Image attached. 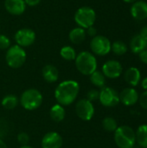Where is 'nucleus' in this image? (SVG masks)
I'll return each mask as SVG.
<instances>
[{
	"label": "nucleus",
	"instance_id": "f257e3e1",
	"mask_svg": "<svg viewBox=\"0 0 147 148\" xmlns=\"http://www.w3.org/2000/svg\"><path fill=\"white\" fill-rule=\"evenodd\" d=\"M80 91L79 83L73 80H68L61 82L55 90V97L58 104L68 106L77 98Z\"/></svg>",
	"mask_w": 147,
	"mask_h": 148
},
{
	"label": "nucleus",
	"instance_id": "f03ea898",
	"mask_svg": "<svg viewBox=\"0 0 147 148\" xmlns=\"http://www.w3.org/2000/svg\"><path fill=\"white\" fill-rule=\"evenodd\" d=\"M114 141L119 148H133L136 143L135 131L129 126H121L114 132Z\"/></svg>",
	"mask_w": 147,
	"mask_h": 148
},
{
	"label": "nucleus",
	"instance_id": "7ed1b4c3",
	"mask_svg": "<svg viewBox=\"0 0 147 148\" xmlns=\"http://www.w3.org/2000/svg\"><path fill=\"white\" fill-rule=\"evenodd\" d=\"M75 66L78 71L82 75H90L97 70V61L92 53L88 51H82L76 56Z\"/></svg>",
	"mask_w": 147,
	"mask_h": 148
},
{
	"label": "nucleus",
	"instance_id": "20e7f679",
	"mask_svg": "<svg viewBox=\"0 0 147 148\" xmlns=\"http://www.w3.org/2000/svg\"><path fill=\"white\" fill-rule=\"evenodd\" d=\"M21 105L26 110L37 109L42 103V95L40 91L35 88H29L25 90L20 98Z\"/></svg>",
	"mask_w": 147,
	"mask_h": 148
},
{
	"label": "nucleus",
	"instance_id": "39448f33",
	"mask_svg": "<svg viewBox=\"0 0 147 148\" xmlns=\"http://www.w3.org/2000/svg\"><path fill=\"white\" fill-rule=\"evenodd\" d=\"M5 60L8 66L12 69H18L22 67L26 61V52L22 47L14 45L8 49Z\"/></svg>",
	"mask_w": 147,
	"mask_h": 148
},
{
	"label": "nucleus",
	"instance_id": "423d86ee",
	"mask_svg": "<svg viewBox=\"0 0 147 148\" xmlns=\"http://www.w3.org/2000/svg\"><path fill=\"white\" fill-rule=\"evenodd\" d=\"M96 19L95 11L88 6L81 7L77 10L75 14V23L82 29H88L94 25Z\"/></svg>",
	"mask_w": 147,
	"mask_h": 148
},
{
	"label": "nucleus",
	"instance_id": "0eeeda50",
	"mask_svg": "<svg viewBox=\"0 0 147 148\" xmlns=\"http://www.w3.org/2000/svg\"><path fill=\"white\" fill-rule=\"evenodd\" d=\"M99 101L107 108H113L117 106L120 101V94L113 88L104 87L100 91Z\"/></svg>",
	"mask_w": 147,
	"mask_h": 148
},
{
	"label": "nucleus",
	"instance_id": "6e6552de",
	"mask_svg": "<svg viewBox=\"0 0 147 148\" xmlns=\"http://www.w3.org/2000/svg\"><path fill=\"white\" fill-rule=\"evenodd\" d=\"M90 48L93 53L102 56L111 51V42L108 38L103 36H95L90 42Z\"/></svg>",
	"mask_w": 147,
	"mask_h": 148
},
{
	"label": "nucleus",
	"instance_id": "1a4fd4ad",
	"mask_svg": "<svg viewBox=\"0 0 147 148\" xmlns=\"http://www.w3.org/2000/svg\"><path fill=\"white\" fill-rule=\"evenodd\" d=\"M75 112L81 120L88 121L94 117V108L91 101L87 99H81L78 101L75 105Z\"/></svg>",
	"mask_w": 147,
	"mask_h": 148
},
{
	"label": "nucleus",
	"instance_id": "9d476101",
	"mask_svg": "<svg viewBox=\"0 0 147 148\" xmlns=\"http://www.w3.org/2000/svg\"><path fill=\"white\" fill-rule=\"evenodd\" d=\"M15 40L18 46L28 47L34 43L36 33L29 29H21L15 34Z\"/></svg>",
	"mask_w": 147,
	"mask_h": 148
},
{
	"label": "nucleus",
	"instance_id": "9b49d317",
	"mask_svg": "<svg viewBox=\"0 0 147 148\" xmlns=\"http://www.w3.org/2000/svg\"><path fill=\"white\" fill-rule=\"evenodd\" d=\"M122 66L120 62L115 60H110L105 62L102 66L103 75L110 79H116L122 74Z\"/></svg>",
	"mask_w": 147,
	"mask_h": 148
},
{
	"label": "nucleus",
	"instance_id": "f8f14e48",
	"mask_svg": "<svg viewBox=\"0 0 147 148\" xmlns=\"http://www.w3.org/2000/svg\"><path fill=\"white\" fill-rule=\"evenodd\" d=\"M41 144L42 148H61L62 147L63 140L58 133L49 132L42 137Z\"/></svg>",
	"mask_w": 147,
	"mask_h": 148
},
{
	"label": "nucleus",
	"instance_id": "ddd939ff",
	"mask_svg": "<svg viewBox=\"0 0 147 148\" xmlns=\"http://www.w3.org/2000/svg\"><path fill=\"white\" fill-rule=\"evenodd\" d=\"M139 94L133 88H126L120 93V101L126 106H133L139 101Z\"/></svg>",
	"mask_w": 147,
	"mask_h": 148
},
{
	"label": "nucleus",
	"instance_id": "4468645a",
	"mask_svg": "<svg viewBox=\"0 0 147 148\" xmlns=\"http://www.w3.org/2000/svg\"><path fill=\"white\" fill-rule=\"evenodd\" d=\"M4 6L10 14L18 16L24 12L26 3L24 0H5Z\"/></svg>",
	"mask_w": 147,
	"mask_h": 148
},
{
	"label": "nucleus",
	"instance_id": "2eb2a0df",
	"mask_svg": "<svg viewBox=\"0 0 147 148\" xmlns=\"http://www.w3.org/2000/svg\"><path fill=\"white\" fill-rule=\"evenodd\" d=\"M131 14L136 20H144L147 18L146 2L136 1L131 8Z\"/></svg>",
	"mask_w": 147,
	"mask_h": 148
},
{
	"label": "nucleus",
	"instance_id": "dca6fc26",
	"mask_svg": "<svg viewBox=\"0 0 147 148\" xmlns=\"http://www.w3.org/2000/svg\"><path fill=\"white\" fill-rule=\"evenodd\" d=\"M125 81L127 84H129L132 87H136L139 85L140 80H141V74L140 71L134 67L129 68L124 75Z\"/></svg>",
	"mask_w": 147,
	"mask_h": 148
},
{
	"label": "nucleus",
	"instance_id": "f3484780",
	"mask_svg": "<svg viewBox=\"0 0 147 148\" xmlns=\"http://www.w3.org/2000/svg\"><path fill=\"white\" fill-rule=\"evenodd\" d=\"M42 76L47 82L53 83L58 80L59 72L54 65H46L42 69Z\"/></svg>",
	"mask_w": 147,
	"mask_h": 148
},
{
	"label": "nucleus",
	"instance_id": "a211bd4d",
	"mask_svg": "<svg viewBox=\"0 0 147 148\" xmlns=\"http://www.w3.org/2000/svg\"><path fill=\"white\" fill-rule=\"evenodd\" d=\"M130 48L133 53L139 54L141 51H143L147 48V41L140 35H137L133 37L130 43Z\"/></svg>",
	"mask_w": 147,
	"mask_h": 148
},
{
	"label": "nucleus",
	"instance_id": "6ab92c4d",
	"mask_svg": "<svg viewBox=\"0 0 147 148\" xmlns=\"http://www.w3.org/2000/svg\"><path fill=\"white\" fill-rule=\"evenodd\" d=\"M136 142L141 148H147V125H140L136 131Z\"/></svg>",
	"mask_w": 147,
	"mask_h": 148
},
{
	"label": "nucleus",
	"instance_id": "aec40b11",
	"mask_svg": "<svg viewBox=\"0 0 147 148\" xmlns=\"http://www.w3.org/2000/svg\"><path fill=\"white\" fill-rule=\"evenodd\" d=\"M65 109L63 106L60 104H55L54 105L49 111V115L50 118L55 121V122H61L64 120L65 118Z\"/></svg>",
	"mask_w": 147,
	"mask_h": 148
},
{
	"label": "nucleus",
	"instance_id": "412c9836",
	"mask_svg": "<svg viewBox=\"0 0 147 148\" xmlns=\"http://www.w3.org/2000/svg\"><path fill=\"white\" fill-rule=\"evenodd\" d=\"M69 39L70 41L75 43V44H80L81 43L85 38H86V32L84 29L79 27V28H75L69 32Z\"/></svg>",
	"mask_w": 147,
	"mask_h": 148
},
{
	"label": "nucleus",
	"instance_id": "4be33fe9",
	"mask_svg": "<svg viewBox=\"0 0 147 148\" xmlns=\"http://www.w3.org/2000/svg\"><path fill=\"white\" fill-rule=\"evenodd\" d=\"M90 82L94 86L102 88L105 87L106 84V76L103 75L101 71L95 70L94 73L90 75Z\"/></svg>",
	"mask_w": 147,
	"mask_h": 148
},
{
	"label": "nucleus",
	"instance_id": "5701e85b",
	"mask_svg": "<svg viewBox=\"0 0 147 148\" xmlns=\"http://www.w3.org/2000/svg\"><path fill=\"white\" fill-rule=\"evenodd\" d=\"M18 104V99L13 95H8L4 96L2 100V106L8 110L14 109Z\"/></svg>",
	"mask_w": 147,
	"mask_h": 148
},
{
	"label": "nucleus",
	"instance_id": "b1692460",
	"mask_svg": "<svg viewBox=\"0 0 147 148\" xmlns=\"http://www.w3.org/2000/svg\"><path fill=\"white\" fill-rule=\"evenodd\" d=\"M60 55L66 61H73V60H75V58H76V52L70 46L62 47L61 49Z\"/></svg>",
	"mask_w": 147,
	"mask_h": 148
},
{
	"label": "nucleus",
	"instance_id": "393cba45",
	"mask_svg": "<svg viewBox=\"0 0 147 148\" xmlns=\"http://www.w3.org/2000/svg\"><path fill=\"white\" fill-rule=\"evenodd\" d=\"M111 50H113V52L117 56H122L126 53L127 46L122 41H116L111 44Z\"/></svg>",
	"mask_w": 147,
	"mask_h": 148
},
{
	"label": "nucleus",
	"instance_id": "a878e982",
	"mask_svg": "<svg viewBox=\"0 0 147 148\" xmlns=\"http://www.w3.org/2000/svg\"><path fill=\"white\" fill-rule=\"evenodd\" d=\"M102 127L107 132H115V130L118 128V124L114 118L106 117L102 121Z\"/></svg>",
	"mask_w": 147,
	"mask_h": 148
},
{
	"label": "nucleus",
	"instance_id": "bb28decb",
	"mask_svg": "<svg viewBox=\"0 0 147 148\" xmlns=\"http://www.w3.org/2000/svg\"><path fill=\"white\" fill-rule=\"evenodd\" d=\"M99 96H100V91L96 89H91L87 94V100L93 102V101L99 100Z\"/></svg>",
	"mask_w": 147,
	"mask_h": 148
},
{
	"label": "nucleus",
	"instance_id": "cd10ccee",
	"mask_svg": "<svg viewBox=\"0 0 147 148\" xmlns=\"http://www.w3.org/2000/svg\"><path fill=\"white\" fill-rule=\"evenodd\" d=\"M17 140L22 146H27L29 141V136L28 135V134L22 132L17 135Z\"/></svg>",
	"mask_w": 147,
	"mask_h": 148
},
{
	"label": "nucleus",
	"instance_id": "c85d7f7f",
	"mask_svg": "<svg viewBox=\"0 0 147 148\" xmlns=\"http://www.w3.org/2000/svg\"><path fill=\"white\" fill-rule=\"evenodd\" d=\"M10 46V39L4 36L0 35V49H7Z\"/></svg>",
	"mask_w": 147,
	"mask_h": 148
},
{
	"label": "nucleus",
	"instance_id": "c756f323",
	"mask_svg": "<svg viewBox=\"0 0 147 148\" xmlns=\"http://www.w3.org/2000/svg\"><path fill=\"white\" fill-rule=\"evenodd\" d=\"M8 123L5 121V120L2 119L0 120V139L4 137L8 133Z\"/></svg>",
	"mask_w": 147,
	"mask_h": 148
},
{
	"label": "nucleus",
	"instance_id": "7c9ffc66",
	"mask_svg": "<svg viewBox=\"0 0 147 148\" xmlns=\"http://www.w3.org/2000/svg\"><path fill=\"white\" fill-rule=\"evenodd\" d=\"M139 101L140 104V107L144 109L147 110V90L141 94V95L139 97Z\"/></svg>",
	"mask_w": 147,
	"mask_h": 148
},
{
	"label": "nucleus",
	"instance_id": "2f4dec72",
	"mask_svg": "<svg viewBox=\"0 0 147 148\" xmlns=\"http://www.w3.org/2000/svg\"><path fill=\"white\" fill-rule=\"evenodd\" d=\"M139 56L140 61H141L143 63L147 64V49H144L143 51H141V52L139 54Z\"/></svg>",
	"mask_w": 147,
	"mask_h": 148
},
{
	"label": "nucleus",
	"instance_id": "473e14b6",
	"mask_svg": "<svg viewBox=\"0 0 147 148\" xmlns=\"http://www.w3.org/2000/svg\"><path fill=\"white\" fill-rule=\"evenodd\" d=\"M88 34L90 36H95L96 34H97V29L94 27V26H91L89 28H88Z\"/></svg>",
	"mask_w": 147,
	"mask_h": 148
},
{
	"label": "nucleus",
	"instance_id": "72a5a7b5",
	"mask_svg": "<svg viewBox=\"0 0 147 148\" xmlns=\"http://www.w3.org/2000/svg\"><path fill=\"white\" fill-rule=\"evenodd\" d=\"M24 2L29 6H36L41 2V0H24Z\"/></svg>",
	"mask_w": 147,
	"mask_h": 148
},
{
	"label": "nucleus",
	"instance_id": "f704fd0d",
	"mask_svg": "<svg viewBox=\"0 0 147 148\" xmlns=\"http://www.w3.org/2000/svg\"><path fill=\"white\" fill-rule=\"evenodd\" d=\"M139 35H140L144 39H146L147 41V26H145V27H143V28L141 29Z\"/></svg>",
	"mask_w": 147,
	"mask_h": 148
},
{
	"label": "nucleus",
	"instance_id": "c9c22d12",
	"mask_svg": "<svg viewBox=\"0 0 147 148\" xmlns=\"http://www.w3.org/2000/svg\"><path fill=\"white\" fill-rule=\"evenodd\" d=\"M141 86L142 88L145 89V90H147V77H145L142 82H141Z\"/></svg>",
	"mask_w": 147,
	"mask_h": 148
},
{
	"label": "nucleus",
	"instance_id": "e433bc0d",
	"mask_svg": "<svg viewBox=\"0 0 147 148\" xmlns=\"http://www.w3.org/2000/svg\"><path fill=\"white\" fill-rule=\"evenodd\" d=\"M0 148H8V147L6 146V144L0 139Z\"/></svg>",
	"mask_w": 147,
	"mask_h": 148
},
{
	"label": "nucleus",
	"instance_id": "4c0bfd02",
	"mask_svg": "<svg viewBox=\"0 0 147 148\" xmlns=\"http://www.w3.org/2000/svg\"><path fill=\"white\" fill-rule=\"evenodd\" d=\"M123 1L126 2V3H135L137 0H123Z\"/></svg>",
	"mask_w": 147,
	"mask_h": 148
},
{
	"label": "nucleus",
	"instance_id": "58836bf2",
	"mask_svg": "<svg viewBox=\"0 0 147 148\" xmlns=\"http://www.w3.org/2000/svg\"><path fill=\"white\" fill-rule=\"evenodd\" d=\"M20 148H33V147H30V146H28V145H27V146H22Z\"/></svg>",
	"mask_w": 147,
	"mask_h": 148
}]
</instances>
